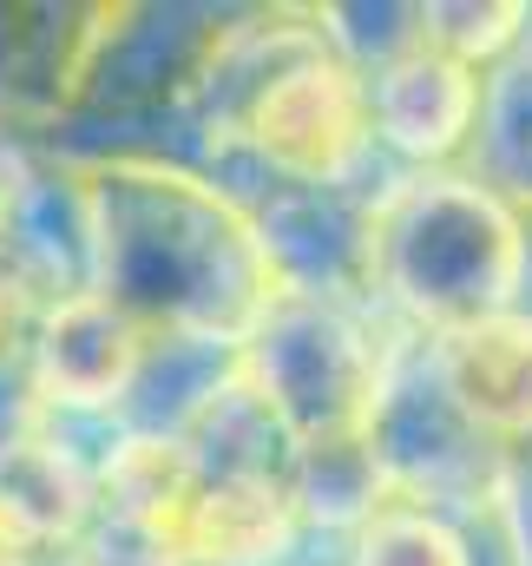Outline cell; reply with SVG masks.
<instances>
[{
  "label": "cell",
  "instance_id": "obj_1",
  "mask_svg": "<svg viewBox=\"0 0 532 566\" xmlns=\"http://www.w3.org/2000/svg\"><path fill=\"white\" fill-rule=\"evenodd\" d=\"M93 290L145 336L244 349L289 296V264L264 224L211 178L113 151L73 171Z\"/></svg>",
  "mask_w": 532,
  "mask_h": 566
},
{
  "label": "cell",
  "instance_id": "obj_2",
  "mask_svg": "<svg viewBox=\"0 0 532 566\" xmlns=\"http://www.w3.org/2000/svg\"><path fill=\"white\" fill-rule=\"evenodd\" d=\"M191 99L204 133L251 145L296 185H336L369 145V80L329 27H217L198 53Z\"/></svg>",
  "mask_w": 532,
  "mask_h": 566
},
{
  "label": "cell",
  "instance_id": "obj_3",
  "mask_svg": "<svg viewBox=\"0 0 532 566\" xmlns=\"http://www.w3.org/2000/svg\"><path fill=\"white\" fill-rule=\"evenodd\" d=\"M362 277L434 343L513 316L526 283V224L500 185L421 171L389 185L355 231Z\"/></svg>",
  "mask_w": 532,
  "mask_h": 566
},
{
  "label": "cell",
  "instance_id": "obj_4",
  "mask_svg": "<svg viewBox=\"0 0 532 566\" xmlns=\"http://www.w3.org/2000/svg\"><path fill=\"white\" fill-rule=\"evenodd\" d=\"M389 369L395 349H382L375 329L349 316L336 296L302 283H289V296L264 316V329L237 349L244 389L264 402V416L296 461L362 454L375 434Z\"/></svg>",
  "mask_w": 532,
  "mask_h": 566
},
{
  "label": "cell",
  "instance_id": "obj_5",
  "mask_svg": "<svg viewBox=\"0 0 532 566\" xmlns=\"http://www.w3.org/2000/svg\"><path fill=\"white\" fill-rule=\"evenodd\" d=\"M145 343L151 336L113 296H99L93 283L66 290L33 316L26 382L40 402H60V409H119L145 369Z\"/></svg>",
  "mask_w": 532,
  "mask_h": 566
},
{
  "label": "cell",
  "instance_id": "obj_6",
  "mask_svg": "<svg viewBox=\"0 0 532 566\" xmlns=\"http://www.w3.org/2000/svg\"><path fill=\"white\" fill-rule=\"evenodd\" d=\"M480 119H487V80L467 60L427 46L421 27L369 73V126L421 165L454 158L480 133Z\"/></svg>",
  "mask_w": 532,
  "mask_h": 566
},
{
  "label": "cell",
  "instance_id": "obj_7",
  "mask_svg": "<svg viewBox=\"0 0 532 566\" xmlns=\"http://www.w3.org/2000/svg\"><path fill=\"white\" fill-rule=\"evenodd\" d=\"M296 488L283 474H251V468H198L191 494L164 521L158 547L171 566H269L296 541Z\"/></svg>",
  "mask_w": 532,
  "mask_h": 566
},
{
  "label": "cell",
  "instance_id": "obj_8",
  "mask_svg": "<svg viewBox=\"0 0 532 566\" xmlns=\"http://www.w3.org/2000/svg\"><path fill=\"white\" fill-rule=\"evenodd\" d=\"M434 369H440L447 396L460 402V416L500 454L532 441V316L513 310V316H493L480 329L440 336Z\"/></svg>",
  "mask_w": 532,
  "mask_h": 566
},
{
  "label": "cell",
  "instance_id": "obj_9",
  "mask_svg": "<svg viewBox=\"0 0 532 566\" xmlns=\"http://www.w3.org/2000/svg\"><path fill=\"white\" fill-rule=\"evenodd\" d=\"M99 507V488L86 481V468L53 448L46 434L20 441L13 454H0V527L40 560V554H60V547H79L86 541V521Z\"/></svg>",
  "mask_w": 532,
  "mask_h": 566
},
{
  "label": "cell",
  "instance_id": "obj_10",
  "mask_svg": "<svg viewBox=\"0 0 532 566\" xmlns=\"http://www.w3.org/2000/svg\"><path fill=\"white\" fill-rule=\"evenodd\" d=\"M349 566H474L467 534L421 501L389 494L349 541Z\"/></svg>",
  "mask_w": 532,
  "mask_h": 566
},
{
  "label": "cell",
  "instance_id": "obj_11",
  "mask_svg": "<svg viewBox=\"0 0 532 566\" xmlns=\"http://www.w3.org/2000/svg\"><path fill=\"white\" fill-rule=\"evenodd\" d=\"M414 20H421L427 46H440V53H454V60H467L480 73V66H493L500 53H513L526 40L532 7H520V0H500V7H421Z\"/></svg>",
  "mask_w": 532,
  "mask_h": 566
},
{
  "label": "cell",
  "instance_id": "obj_12",
  "mask_svg": "<svg viewBox=\"0 0 532 566\" xmlns=\"http://www.w3.org/2000/svg\"><path fill=\"white\" fill-rule=\"evenodd\" d=\"M480 133L493 145V171H500L513 191L532 198V53H520V60L500 73V86L487 93Z\"/></svg>",
  "mask_w": 532,
  "mask_h": 566
},
{
  "label": "cell",
  "instance_id": "obj_13",
  "mask_svg": "<svg viewBox=\"0 0 532 566\" xmlns=\"http://www.w3.org/2000/svg\"><path fill=\"white\" fill-rule=\"evenodd\" d=\"M493 501H500V521H507V541H513L520 566H532V441H520V448L507 454Z\"/></svg>",
  "mask_w": 532,
  "mask_h": 566
},
{
  "label": "cell",
  "instance_id": "obj_14",
  "mask_svg": "<svg viewBox=\"0 0 532 566\" xmlns=\"http://www.w3.org/2000/svg\"><path fill=\"white\" fill-rule=\"evenodd\" d=\"M20 316H26V296H20L13 271L0 264V363H7V349H13V336H20Z\"/></svg>",
  "mask_w": 532,
  "mask_h": 566
},
{
  "label": "cell",
  "instance_id": "obj_15",
  "mask_svg": "<svg viewBox=\"0 0 532 566\" xmlns=\"http://www.w3.org/2000/svg\"><path fill=\"white\" fill-rule=\"evenodd\" d=\"M33 566H99V560H93L86 547H60V554H40Z\"/></svg>",
  "mask_w": 532,
  "mask_h": 566
}]
</instances>
